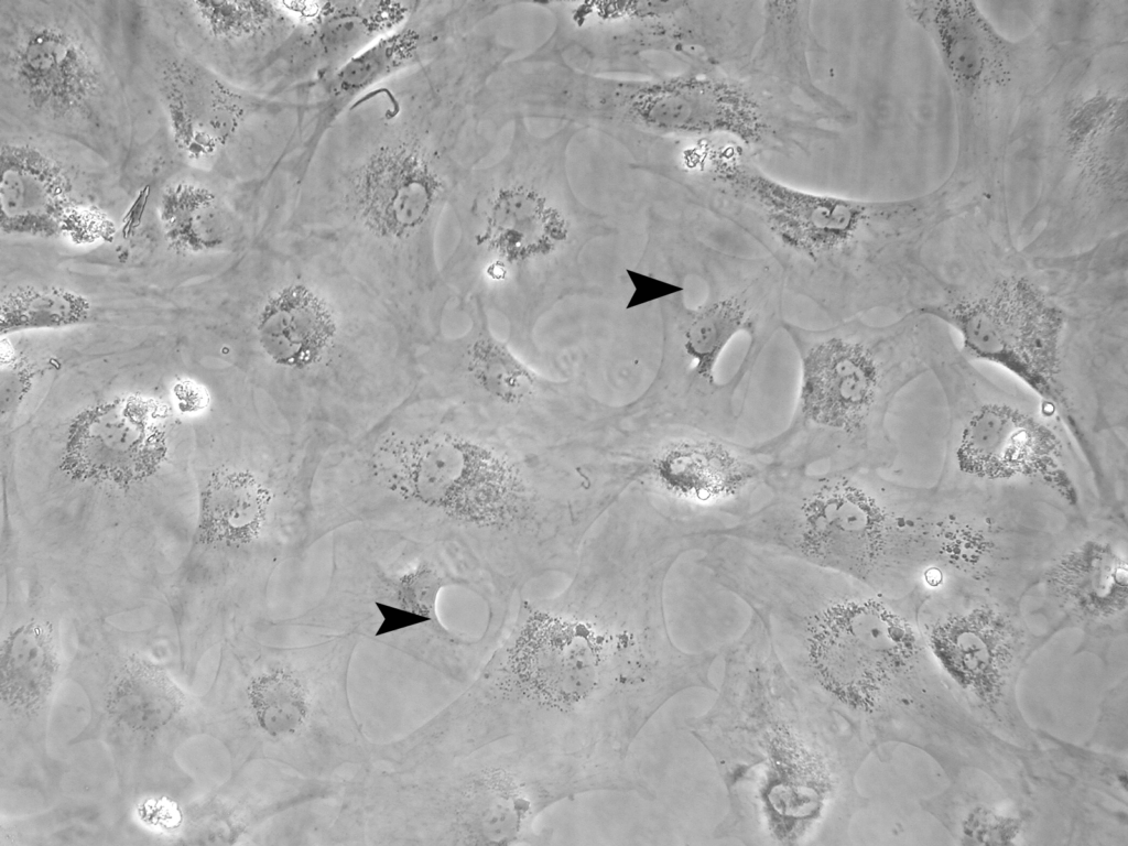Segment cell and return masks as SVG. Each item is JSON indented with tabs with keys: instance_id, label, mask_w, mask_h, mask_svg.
<instances>
[{
	"instance_id": "cell-13",
	"label": "cell",
	"mask_w": 1128,
	"mask_h": 846,
	"mask_svg": "<svg viewBox=\"0 0 1128 846\" xmlns=\"http://www.w3.org/2000/svg\"><path fill=\"white\" fill-rule=\"evenodd\" d=\"M150 78L178 154L196 170L218 167L229 151L256 147L258 132L294 135L297 102L240 87L170 37L147 42ZM264 142L263 140H260Z\"/></svg>"
},
{
	"instance_id": "cell-26",
	"label": "cell",
	"mask_w": 1128,
	"mask_h": 846,
	"mask_svg": "<svg viewBox=\"0 0 1128 846\" xmlns=\"http://www.w3.org/2000/svg\"><path fill=\"white\" fill-rule=\"evenodd\" d=\"M28 379L20 373H9L8 380L2 377L1 382V412H11L23 398Z\"/></svg>"
},
{
	"instance_id": "cell-24",
	"label": "cell",
	"mask_w": 1128,
	"mask_h": 846,
	"mask_svg": "<svg viewBox=\"0 0 1128 846\" xmlns=\"http://www.w3.org/2000/svg\"><path fill=\"white\" fill-rule=\"evenodd\" d=\"M50 632L31 622L8 638L2 652V685L18 704L35 702L47 686L52 673Z\"/></svg>"
},
{
	"instance_id": "cell-1",
	"label": "cell",
	"mask_w": 1128,
	"mask_h": 846,
	"mask_svg": "<svg viewBox=\"0 0 1128 846\" xmlns=\"http://www.w3.org/2000/svg\"><path fill=\"white\" fill-rule=\"evenodd\" d=\"M719 650L692 653L666 631L661 606L639 618L586 604L527 605L438 725L451 758L499 742L629 759L637 737L672 697L716 692Z\"/></svg>"
},
{
	"instance_id": "cell-3",
	"label": "cell",
	"mask_w": 1128,
	"mask_h": 846,
	"mask_svg": "<svg viewBox=\"0 0 1128 846\" xmlns=\"http://www.w3.org/2000/svg\"><path fill=\"white\" fill-rule=\"evenodd\" d=\"M719 651L718 696L684 722L726 789L727 811L713 837L745 845L847 844L852 820L866 804L856 776L869 747L791 679L756 615Z\"/></svg>"
},
{
	"instance_id": "cell-20",
	"label": "cell",
	"mask_w": 1128,
	"mask_h": 846,
	"mask_svg": "<svg viewBox=\"0 0 1128 846\" xmlns=\"http://www.w3.org/2000/svg\"><path fill=\"white\" fill-rule=\"evenodd\" d=\"M335 334L329 310L304 286H290L263 307L258 335L275 362L303 368L319 360Z\"/></svg>"
},
{
	"instance_id": "cell-14",
	"label": "cell",
	"mask_w": 1128,
	"mask_h": 846,
	"mask_svg": "<svg viewBox=\"0 0 1128 846\" xmlns=\"http://www.w3.org/2000/svg\"><path fill=\"white\" fill-rule=\"evenodd\" d=\"M516 0L417 1L398 29L297 96L294 185L305 177L321 144L341 117L366 94L440 55Z\"/></svg>"
},
{
	"instance_id": "cell-21",
	"label": "cell",
	"mask_w": 1128,
	"mask_h": 846,
	"mask_svg": "<svg viewBox=\"0 0 1128 846\" xmlns=\"http://www.w3.org/2000/svg\"><path fill=\"white\" fill-rule=\"evenodd\" d=\"M183 174L164 185L158 214L163 235L177 251L198 253L219 248L228 237L229 218L215 181Z\"/></svg>"
},
{
	"instance_id": "cell-16",
	"label": "cell",
	"mask_w": 1128,
	"mask_h": 846,
	"mask_svg": "<svg viewBox=\"0 0 1128 846\" xmlns=\"http://www.w3.org/2000/svg\"><path fill=\"white\" fill-rule=\"evenodd\" d=\"M417 1L297 3L299 20L260 75L254 91L297 97L398 29Z\"/></svg>"
},
{
	"instance_id": "cell-19",
	"label": "cell",
	"mask_w": 1128,
	"mask_h": 846,
	"mask_svg": "<svg viewBox=\"0 0 1128 846\" xmlns=\"http://www.w3.org/2000/svg\"><path fill=\"white\" fill-rule=\"evenodd\" d=\"M159 430L147 403L122 399L83 413L73 425L68 459L79 474L131 478L158 453Z\"/></svg>"
},
{
	"instance_id": "cell-9",
	"label": "cell",
	"mask_w": 1128,
	"mask_h": 846,
	"mask_svg": "<svg viewBox=\"0 0 1128 846\" xmlns=\"http://www.w3.org/2000/svg\"><path fill=\"white\" fill-rule=\"evenodd\" d=\"M967 227L966 274L956 281L928 269L911 310L956 329L967 357L995 364L1062 403L1069 308L1033 279L1015 242L978 220Z\"/></svg>"
},
{
	"instance_id": "cell-12",
	"label": "cell",
	"mask_w": 1128,
	"mask_h": 846,
	"mask_svg": "<svg viewBox=\"0 0 1128 846\" xmlns=\"http://www.w3.org/2000/svg\"><path fill=\"white\" fill-rule=\"evenodd\" d=\"M901 532L890 491L871 470L770 466L758 506L736 525L711 536L766 546L879 590L889 585L898 566Z\"/></svg>"
},
{
	"instance_id": "cell-5",
	"label": "cell",
	"mask_w": 1128,
	"mask_h": 846,
	"mask_svg": "<svg viewBox=\"0 0 1128 846\" xmlns=\"http://www.w3.org/2000/svg\"><path fill=\"white\" fill-rule=\"evenodd\" d=\"M1033 31L1011 40L968 1H908L928 34L955 109L957 155L948 176L989 221L1009 226L1006 171L1035 104L1067 59L1108 36L1094 2H1049Z\"/></svg>"
},
{
	"instance_id": "cell-4",
	"label": "cell",
	"mask_w": 1128,
	"mask_h": 846,
	"mask_svg": "<svg viewBox=\"0 0 1128 846\" xmlns=\"http://www.w3.org/2000/svg\"><path fill=\"white\" fill-rule=\"evenodd\" d=\"M701 564L763 623L791 679L874 747L888 735L893 660L904 626L877 590L850 576L729 536Z\"/></svg>"
},
{
	"instance_id": "cell-23",
	"label": "cell",
	"mask_w": 1128,
	"mask_h": 846,
	"mask_svg": "<svg viewBox=\"0 0 1128 846\" xmlns=\"http://www.w3.org/2000/svg\"><path fill=\"white\" fill-rule=\"evenodd\" d=\"M90 312L82 295L59 288L20 286L1 300V334L80 324Z\"/></svg>"
},
{
	"instance_id": "cell-10",
	"label": "cell",
	"mask_w": 1128,
	"mask_h": 846,
	"mask_svg": "<svg viewBox=\"0 0 1128 846\" xmlns=\"http://www.w3.org/2000/svg\"><path fill=\"white\" fill-rule=\"evenodd\" d=\"M553 17L536 54L594 75L663 76L653 57L666 55L686 69L738 73L760 30L756 1H544Z\"/></svg>"
},
{
	"instance_id": "cell-2",
	"label": "cell",
	"mask_w": 1128,
	"mask_h": 846,
	"mask_svg": "<svg viewBox=\"0 0 1128 846\" xmlns=\"http://www.w3.org/2000/svg\"><path fill=\"white\" fill-rule=\"evenodd\" d=\"M662 178L755 240L779 265L785 289L834 323L876 308H909L926 267L925 248L946 224L973 210L950 180L903 199L799 188L723 138L677 141Z\"/></svg>"
},
{
	"instance_id": "cell-15",
	"label": "cell",
	"mask_w": 1128,
	"mask_h": 846,
	"mask_svg": "<svg viewBox=\"0 0 1128 846\" xmlns=\"http://www.w3.org/2000/svg\"><path fill=\"white\" fill-rule=\"evenodd\" d=\"M167 36L231 83L252 90L299 20L297 3L271 1L149 2Z\"/></svg>"
},
{
	"instance_id": "cell-17",
	"label": "cell",
	"mask_w": 1128,
	"mask_h": 846,
	"mask_svg": "<svg viewBox=\"0 0 1128 846\" xmlns=\"http://www.w3.org/2000/svg\"><path fill=\"white\" fill-rule=\"evenodd\" d=\"M73 144L9 121L1 137L2 231L54 237L70 229L79 198L98 184V174L68 151Z\"/></svg>"
},
{
	"instance_id": "cell-18",
	"label": "cell",
	"mask_w": 1128,
	"mask_h": 846,
	"mask_svg": "<svg viewBox=\"0 0 1128 846\" xmlns=\"http://www.w3.org/2000/svg\"><path fill=\"white\" fill-rule=\"evenodd\" d=\"M811 1H762L760 31L742 73L774 93L804 105L829 124L852 128L857 112L822 89L811 57L825 54L812 23Z\"/></svg>"
},
{
	"instance_id": "cell-11",
	"label": "cell",
	"mask_w": 1128,
	"mask_h": 846,
	"mask_svg": "<svg viewBox=\"0 0 1128 846\" xmlns=\"http://www.w3.org/2000/svg\"><path fill=\"white\" fill-rule=\"evenodd\" d=\"M676 240L705 288L695 308L673 311L675 397L681 423L734 438L747 397L719 377V364L736 337L759 357L782 328L785 289L769 257L729 253L679 227Z\"/></svg>"
},
{
	"instance_id": "cell-8",
	"label": "cell",
	"mask_w": 1128,
	"mask_h": 846,
	"mask_svg": "<svg viewBox=\"0 0 1128 846\" xmlns=\"http://www.w3.org/2000/svg\"><path fill=\"white\" fill-rule=\"evenodd\" d=\"M90 2L0 1V88L9 120L102 160L127 150V111Z\"/></svg>"
},
{
	"instance_id": "cell-6",
	"label": "cell",
	"mask_w": 1128,
	"mask_h": 846,
	"mask_svg": "<svg viewBox=\"0 0 1128 846\" xmlns=\"http://www.w3.org/2000/svg\"><path fill=\"white\" fill-rule=\"evenodd\" d=\"M921 315L907 311L887 325L860 317L826 328L784 321L800 359L801 380L789 424L755 444L770 466L809 471L869 469L891 451L888 408L907 384L928 372Z\"/></svg>"
},
{
	"instance_id": "cell-22",
	"label": "cell",
	"mask_w": 1128,
	"mask_h": 846,
	"mask_svg": "<svg viewBox=\"0 0 1128 846\" xmlns=\"http://www.w3.org/2000/svg\"><path fill=\"white\" fill-rule=\"evenodd\" d=\"M270 502L269 490L245 471L214 474L200 494L197 534L205 543L248 542L257 535Z\"/></svg>"
},
{
	"instance_id": "cell-25",
	"label": "cell",
	"mask_w": 1128,
	"mask_h": 846,
	"mask_svg": "<svg viewBox=\"0 0 1128 846\" xmlns=\"http://www.w3.org/2000/svg\"><path fill=\"white\" fill-rule=\"evenodd\" d=\"M469 370L486 390L511 401L528 394L535 381L532 371L502 344L491 338L475 343L470 352Z\"/></svg>"
},
{
	"instance_id": "cell-7",
	"label": "cell",
	"mask_w": 1128,
	"mask_h": 846,
	"mask_svg": "<svg viewBox=\"0 0 1128 846\" xmlns=\"http://www.w3.org/2000/svg\"><path fill=\"white\" fill-rule=\"evenodd\" d=\"M1116 44L1085 46L1062 66L1027 124L1040 132V192L1021 251L1066 254L1127 230V63ZM1024 126V127H1026Z\"/></svg>"
}]
</instances>
